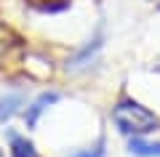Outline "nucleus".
I'll return each instance as SVG.
<instances>
[{"instance_id": "11", "label": "nucleus", "mask_w": 160, "mask_h": 157, "mask_svg": "<svg viewBox=\"0 0 160 157\" xmlns=\"http://www.w3.org/2000/svg\"><path fill=\"white\" fill-rule=\"evenodd\" d=\"M144 3H160V0H144Z\"/></svg>"}, {"instance_id": "8", "label": "nucleus", "mask_w": 160, "mask_h": 157, "mask_svg": "<svg viewBox=\"0 0 160 157\" xmlns=\"http://www.w3.org/2000/svg\"><path fill=\"white\" fill-rule=\"evenodd\" d=\"M27 3L35 6L38 11H43V13H59V11H64V8H69L72 0H27Z\"/></svg>"}, {"instance_id": "7", "label": "nucleus", "mask_w": 160, "mask_h": 157, "mask_svg": "<svg viewBox=\"0 0 160 157\" xmlns=\"http://www.w3.org/2000/svg\"><path fill=\"white\" fill-rule=\"evenodd\" d=\"M107 155V136H99L93 144H86V146H80V149H72L67 152L64 157H104Z\"/></svg>"}, {"instance_id": "4", "label": "nucleus", "mask_w": 160, "mask_h": 157, "mask_svg": "<svg viewBox=\"0 0 160 157\" xmlns=\"http://www.w3.org/2000/svg\"><path fill=\"white\" fill-rule=\"evenodd\" d=\"M6 139H8V157H43L40 149L35 146V141L27 133H19V130L8 128Z\"/></svg>"}, {"instance_id": "2", "label": "nucleus", "mask_w": 160, "mask_h": 157, "mask_svg": "<svg viewBox=\"0 0 160 157\" xmlns=\"http://www.w3.org/2000/svg\"><path fill=\"white\" fill-rule=\"evenodd\" d=\"M104 43H107V35H104V27H99L80 48H75L72 53L67 56L64 69L72 72V75H83V72H88L91 67H96L99 56H102V51H104Z\"/></svg>"}, {"instance_id": "6", "label": "nucleus", "mask_w": 160, "mask_h": 157, "mask_svg": "<svg viewBox=\"0 0 160 157\" xmlns=\"http://www.w3.org/2000/svg\"><path fill=\"white\" fill-rule=\"evenodd\" d=\"M27 107V99H24L22 91H11V93L0 96V123H8L11 117L22 115V109Z\"/></svg>"}, {"instance_id": "3", "label": "nucleus", "mask_w": 160, "mask_h": 157, "mask_svg": "<svg viewBox=\"0 0 160 157\" xmlns=\"http://www.w3.org/2000/svg\"><path fill=\"white\" fill-rule=\"evenodd\" d=\"M59 99H62V91L48 88V91H43V93H38L32 101H27V107L22 109V120H24V125H27L29 130H35V128H38V123H40V117H43V115H46Z\"/></svg>"}, {"instance_id": "9", "label": "nucleus", "mask_w": 160, "mask_h": 157, "mask_svg": "<svg viewBox=\"0 0 160 157\" xmlns=\"http://www.w3.org/2000/svg\"><path fill=\"white\" fill-rule=\"evenodd\" d=\"M152 67H155V72H160V56L155 59V64H152Z\"/></svg>"}, {"instance_id": "10", "label": "nucleus", "mask_w": 160, "mask_h": 157, "mask_svg": "<svg viewBox=\"0 0 160 157\" xmlns=\"http://www.w3.org/2000/svg\"><path fill=\"white\" fill-rule=\"evenodd\" d=\"M0 157H6V152H3V146H0Z\"/></svg>"}, {"instance_id": "1", "label": "nucleus", "mask_w": 160, "mask_h": 157, "mask_svg": "<svg viewBox=\"0 0 160 157\" xmlns=\"http://www.w3.org/2000/svg\"><path fill=\"white\" fill-rule=\"evenodd\" d=\"M109 120L120 136H152L160 130V115L128 93H120L109 107Z\"/></svg>"}, {"instance_id": "5", "label": "nucleus", "mask_w": 160, "mask_h": 157, "mask_svg": "<svg viewBox=\"0 0 160 157\" xmlns=\"http://www.w3.org/2000/svg\"><path fill=\"white\" fill-rule=\"evenodd\" d=\"M126 152L131 157H160V139L131 136V139H126Z\"/></svg>"}]
</instances>
